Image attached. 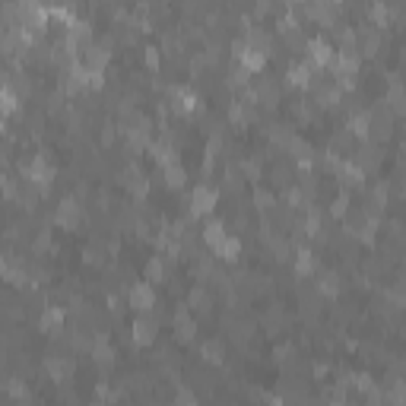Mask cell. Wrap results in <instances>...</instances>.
Here are the masks:
<instances>
[{
  "instance_id": "obj_9",
  "label": "cell",
  "mask_w": 406,
  "mask_h": 406,
  "mask_svg": "<svg viewBox=\"0 0 406 406\" xmlns=\"http://www.w3.org/2000/svg\"><path fill=\"white\" fill-rule=\"evenodd\" d=\"M333 171H336V178H340L346 187H362V184H365V171H362L352 159H340V165H336Z\"/></svg>"
},
{
  "instance_id": "obj_8",
  "label": "cell",
  "mask_w": 406,
  "mask_h": 406,
  "mask_svg": "<svg viewBox=\"0 0 406 406\" xmlns=\"http://www.w3.org/2000/svg\"><path fill=\"white\" fill-rule=\"evenodd\" d=\"M63 308L61 304H44V311H42V317H38V327L44 330V333H51V336H57L63 330Z\"/></svg>"
},
{
  "instance_id": "obj_21",
  "label": "cell",
  "mask_w": 406,
  "mask_h": 406,
  "mask_svg": "<svg viewBox=\"0 0 406 406\" xmlns=\"http://www.w3.org/2000/svg\"><path fill=\"white\" fill-rule=\"evenodd\" d=\"M216 254H219L222 260H235V257H238V254H241L238 238H232V235H228V238L222 241V247H219V251H216Z\"/></svg>"
},
{
  "instance_id": "obj_20",
  "label": "cell",
  "mask_w": 406,
  "mask_h": 406,
  "mask_svg": "<svg viewBox=\"0 0 406 406\" xmlns=\"http://www.w3.org/2000/svg\"><path fill=\"white\" fill-rule=\"evenodd\" d=\"M162 171H165V184H168V187H181L184 178H187V175H184V168H181V162L168 165V168H162Z\"/></svg>"
},
{
  "instance_id": "obj_17",
  "label": "cell",
  "mask_w": 406,
  "mask_h": 406,
  "mask_svg": "<svg viewBox=\"0 0 406 406\" xmlns=\"http://www.w3.org/2000/svg\"><path fill=\"white\" fill-rule=\"evenodd\" d=\"M143 276H146V283H149V285H156V283H162V279H165V260L159 257V254H152V257L146 260Z\"/></svg>"
},
{
  "instance_id": "obj_18",
  "label": "cell",
  "mask_w": 406,
  "mask_h": 406,
  "mask_svg": "<svg viewBox=\"0 0 406 406\" xmlns=\"http://www.w3.org/2000/svg\"><path fill=\"white\" fill-rule=\"evenodd\" d=\"M317 292H321V298H336L340 295V273H330V270H324L321 273V283H317Z\"/></svg>"
},
{
  "instance_id": "obj_4",
  "label": "cell",
  "mask_w": 406,
  "mask_h": 406,
  "mask_svg": "<svg viewBox=\"0 0 406 406\" xmlns=\"http://www.w3.org/2000/svg\"><path fill=\"white\" fill-rule=\"evenodd\" d=\"M80 219H82L80 200H76V197H63V200L57 203V209H54V222L61 228H76V226H80Z\"/></svg>"
},
{
  "instance_id": "obj_22",
  "label": "cell",
  "mask_w": 406,
  "mask_h": 406,
  "mask_svg": "<svg viewBox=\"0 0 406 406\" xmlns=\"http://www.w3.org/2000/svg\"><path fill=\"white\" fill-rule=\"evenodd\" d=\"M349 213V197L346 194H340L333 203H330V216H336V219H343V216Z\"/></svg>"
},
{
  "instance_id": "obj_14",
  "label": "cell",
  "mask_w": 406,
  "mask_h": 406,
  "mask_svg": "<svg viewBox=\"0 0 406 406\" xmlns=\"http://www.w3.org/2000/svg\"><path fill=\"white\" fill-rule=\"evenodd\" d=\"M314 270H317V257H314V251H311V247H298V251H295V273H298V276L308 279Z\"/></svg>"
},
{
  "instance_id": "obj_15",
  "label": "cell",
  "mask_w": 406,
  "mask_h": 406,
  "mask_svg": "<svg viewBox=\"0 0 406 406\" xmlns=\"http://www.w3.org/2000/svg\"><path fill=\"white\" fill-rule=\"evenodd\" d=\"M92 355H95V365H99V368H111V365H114V349L108 346L105 336H95Z\"/></svg>"
},
{
  "instance_id": "obj_23",
  "label": "cell",
  "mask_w": 406,
  "mask_h": 406,
  "mask_svg": "<svg viewBox=\"0 0 406 406\" xmlns=\"http://www.w3.org/2000/svg\"><path fill=\"white\" fill-rule=\"evenodd\" d=\"M146 63H149V67H159V48H146Z\"/></svg>"
},
{
  "instance_id": "obj_3",
  "label": "cell",
  "mask_w": 406,
  "mask_h": 406,
  "mask_svg": "<svg viewBox=\"0 0 406 406\" xmlns=\"http://www.w3.org/2000/svg\"><path fill=\"white\" fill-rule=\"evenodd\" d=\"M216 200H219V194H216V187H209V184H197L194 190H190V216L194 219H200V216L213 213Z\"/></svg>"
},
{
  "instance_id": "obj_24",
  "label": "cell",
  "mask_w": 406,
  "mask_h": 406,
  "mask_svg": "<svg viewBox=\"0 0 406 406\" xmlns=\"http://www.w3.org/2000/svg\"><path fill=\"white\" fill-rule=\"evenodd\" d=\"M0 127H4V114H0Z\"/></svg>"
},
{
  "instance_id": "obj_19",
  "label": "cell",
  "mask_w": 406,
  "mask_h": 406,
  "mask_svg": "<svg viewBox=\"0 0 406 406\" xmlns=\"http://www.w3.org/2000/svg\"><path fill=\"white\" fill-rule=\"evenodd\" d=\"M187 304H190V308H197V311H209V308H213V295H209L203 285H197V289H190Z\"/></svg>"
},
{
  "instance_id": "obj_5",
  "label": "cell",
  "mask_w": 406,
  "mask_h": 406,
  "mask_svg": "<svg viewBox=\"0 0 406 406\" xmlns=\"http://www.w3.org/2000/svg\"><path fill=\"white\" fill-rule=\"evenodd\" d=\"M127 304L137 311H149L156 308V289H152L146 279H140V283H133L130 289H127Z\"/></svg>"
},
{
  "instance_id": "obj_10",
  "label": "cell",
  "mask_w": 406,
  "mask_h": 406,
  "mask_svg": "<svg viewBox=\"0 0 406 406\" xmlns=\"http://www.w3.org/2000/svg\"><path fill=\"white\" fill-rule=\"evenodd\" d=\"M171 321H175V336H178V340H181V343L194 340V333H197V321L190 317V311L184 308V304L175 311V317H171Z\"/></svg>"
},
{
  "instance_id": "obj_6",
  "label": "cell",
  "mask_w": 406,
  "mask_h": 406,
  "mask_svg": "<svg viewBox=\"0 0 406 406\" xmlns=\"http://www.w3.org/2000/svg\"><path fill=\"white\" fill-rule=\"evenodd\" d=\"M156 333H159V321L149 314H140L130 327V340L137 343V346H152V343H156Z\"/></svg>"
},
{
  "instance_id": "obj_12",
  "label": "cell",
  "mask_w": 406,
  "mask_h": 406,
  "mask_svg": "<svg viewBox=\"0 0 406 406\" xmlns=\"http://www.w3.org/2000/svg\"><path fill=\"white\" fill-rule=\"evenodd\" d=\"M76 371V365H73V359L70 355H51L48 359V374L54 381H70V374Z\"/></svg>"
},
{
  "instance_id": "obj_2",
  "label": "cell",
  "mask_w": 406,
  "mask_h": 406,
  "mask_svg": "<svg viewBox=\"0 0 406 406\" xmlns=\"http://www.w3.org/2000/svg\"><path fill=\"white\" fill-rule=\"evenodd\" d=\"M168 99L178 114H197L203 108V99L190 86H168Z\"/></svg>"
},
{
  "instance_id": "obj_7",
  "label": "cell",
  "mask_w": 406,
  "mask_h": 406,
  "mask_svg": "<svg viewBox=\"0 0 406 406\" xmlns=\"http://www.w3.org/2000/svg\"><path fill=\"white\" fill-rule=\"evenodd\" d=\"M200 238H203V245L209 247V251H219L222 247V241L228 238V228H226V222H219V219H209L207 226L200 228Z\"/></svg>"
},
{
  "instance_id": "obj_16",
  "label": "cell",
  "mask_w": 406,
  "mask_h": 406,
  "mask_svg": "<svg viewBox=\"0 0 406 406\" xmlns=\"http://www.w3.org/2000/svg\"><path fill=\"white\" fill-rule=\"evenodd\" d=\"M200 355H203L207 362H213V365H219V362L226 359V343H222L219 336H213V340H207V343L200 346Z\"/></svg>"
},
{
  "instance_id": "obj_1",
  "label": "cell",
  "mask_w": 406,
  "mask_h": 406,
  "mask_svg": "<svg viewBox=\"0 0 406 406\" xmlns=\"http://www.w3.org/2000/svg\"><path fill=\"white\" fill-rule=\"evenodd\" d=\"M390 133H393V114H390V108L381 102V105H374L371 111H368V137L384 143Z\"/></svg>"
},
{
  "instance_id": "obj_13",
  "label": "cell",
  "mask_w": 406,
  "mask_h": 406,
  "mask_svg": "<svg viewBox=\"0 0 406 406\" xmlns=\"http://www.w3.org/2000/svg\"><path fill=\"white\" fill-rule=\"evenodd\" d=\"M311 82H314V70L308 67V63H292L289 67V86H295V89H308Z\"/></svg>"
},
{
  "instance_id": "obj_11",
  "label": "cell",
  "mask_w": 406,
  "mask_h": 406,
  "mask_svg": "<svg viewBox=\"0 0 406 406\" xmlns=\"http://www.w3.org/2000/svg\"><path fill=\"white\" fill-rule=\"evenodd\" d=\"M124 184H127V190H130L137 200H140V197H146V190H149V181H146V175H143V171H140L133 162L124 168Z\"/></svg>"
}]
</instances>
